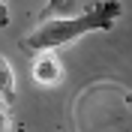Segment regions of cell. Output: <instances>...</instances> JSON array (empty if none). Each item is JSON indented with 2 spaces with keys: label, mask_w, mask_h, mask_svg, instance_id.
<instances>
[{
  "label": "cell",
  "mask_w": 132,
  "mask_h": 132,
  "mask_svg": "<svg viewBox=\"0 0 132 132\" xmlns=\"http://www.w3.org/2000/svg\"><path fill=\"white\" fill-rule=\"evenodd\" d=\"M120 15H123V3H120V0H102V3L84 9L78 15L42 21L33 33H27L24 39H21V48L36 51V54L54 51V48H60V45H69V42L87 36V33L111 30V27L120 21Z\"/></svg>",
  "instance_id": "cell-1"
},
{
  "label": "cell",
  "mask_w": 132,
  "mask_h": 132,
  "mask_svg": "<svg viewBox=\"0 0 132 132\" xmlns=\"http://www.w3.org/2000/svg\"><path fill=\"white\" fill-rule=\"evenodd\" d=\"M33 81L42 84V87H57L60 78H63V66H60V60L51 54V51H42L39 57L33 60Z\"/></svg>",
  "instance_id": "cell-2"
},
{
  "label": "cell",
  "mask_w": 132,
  "mask_h": 132,
  "mask_svg": "<svg viewBox=\"0 0 132 132\" xmlns=\"http://www.w3.org/2000/svg\"><path fill=\"white\" fill-rule=\"evenodd\" d=\"M15 93H18V84H15V69L3 54H0V99L3 102H15Z\"/></svg>",
  "instance_id": "cell-3"
},
{
  "label": "cell",
  "mask_w": 132,
  "mask_h": 132,
  "mask_svg": "<svg viewBox=\"0 0 132 132\" xmlns=\"http://www.w3.org/2000/svg\"><path fill=\"white\" fill-rule=\"evenodd\" d=\"M45 12H48V18L78 15V0H48V3H45Z\"/></svg>",
  "instance_id": "cell-4"
},
{
  "label": "cell",
  "mask_w": 132,
  "mask_h": 132,
  "mask_svg": "<svg viewBox=\"0 0 132 132\" xmlns=\"http://www.w3.org/2000/svg\"><path fill=\"white\" fill-rule=\"evenodd\" d=\"M9 126H12L9 111H6V105H0V132H9Z\"/></svg>",
  "instance_id": "cell-5"
},
{
  "label": "cell",
  "mask_w": 132,
  "mask_h": 132,
  "mask_svg": "<svg viewBox=\"0 0 132 132\" xmlns=\"http://www.w3.org/2000/svg\"><path fill=\"white\" fill-rule=\"evenodd\" d=\"M9 24V6H6V0H0V27H6Z\"/></svg>",
  "instance_id": "cell-6"
}]
</instances>
